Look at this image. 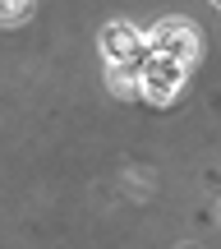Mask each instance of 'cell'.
I'll return each mask as SVG.
<instances>
[{"label":"cell","mask_w":221,"mask_h":249,"mask_svg":"<svg viewBox=\"0 0 221 249\" xmlns=\"http://www.w3.org/2000/svg\"><path fill=\"white\" fill-rule=\"evenodd\" d=\"M185 74H189V70H185L180 60H166V55L152 51L148 60L138 65V97L166 107V102H175V92L185 88Z\"/></svg>","instance_id":"obj_1"},{"label":"cell","mask_w":221,"mask_h":249,"mask_svg":"<svg viewBox=\"0 0 221 249\" xmlns=\"http://www.w3.org/2000/svg\"><path fill=\"white\" fill-rule=\"evenodd\" d=\"M148 46H152L157 55H166V60H180L185 70L198 60V33H194V23H180V18L157 23V28L148 33Z\"/></svg>","instance_id":"obj_2"},{"label":"cell","mask_w":221,"mask_h":249,"mask_svg":"<svg viewBox=\"0 0 221 249\" xmlns=\"http://www.w3.org/2000/svg\"><path fill=\"white\" fill-rule=\"evenodd\" d=\"M102 51H106V65H134V70H138V65L152 55V46H148V37H143L138 28L106 23L102 28Z\"/></svg>","instance_id":"obj_3"},{"label":"cell","mask_w":221,"mask_h":249,"mask_svg":"<svg viewBox=\"0 0 221 249\" xmlns=\"http://www.w3.org/2000/svg\"><path fill=\"white\" fill-rule=\"evenodd\" d=\"M106 83L115 97H138V70L134 65H106Z\"/></svg>","instance_id":"obj_4"},{"label":"cell","mask_w":221,"mask_h":249,"mask_svg":"<svg viewBox=\"0 0 221 249\" xmlns=\"http://www.w3.org/2000/svg\"><path fill=\"white\" fill-rule=\"evenodd\" d=\"M28 5H33V0H0V14H5V23H18V18L28 14Z\"/></svg>","instance_id":"obj_5"}]
</instances>
